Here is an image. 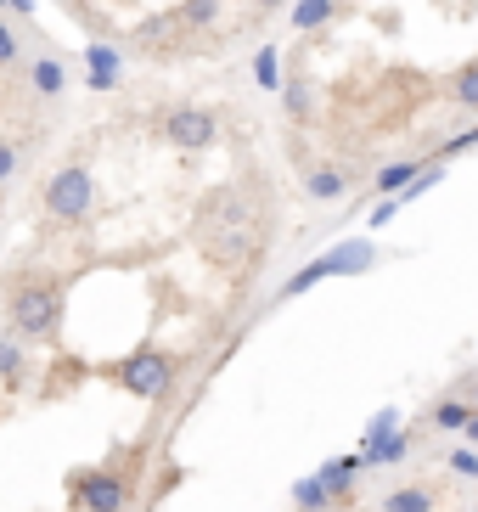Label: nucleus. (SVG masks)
Returning <instances> with one entry per match:
<instances>
[{"label": "nucleus", "mask_w": 478, "mask_h": 512, "mask_svg": "<svg viewBox=\"0 0 478 512\" xmlns=\"http://www.w3.org/2000/svg\"><path fill=\"white\" fill-rule=\"evenodd\" d=\"M6 316H12V332L29 338V344L57 338V327H62V282H51V276H23V282L12 287Z\"/></svg>", "instance_id": "f257e3e1"}, {"label": "nucleus", "mask_w": 478, "mask_h": 512, "mask_svg": "<svg viewBox=\"0 0 478 512\" xmlns=\"http://www.w3.org/2000/svg\"><path fill=\"white\" fill-rule=\"evenodd\" d=\"M40 209L57 220V226H79L96 214V175H90L85 158H68L62 169H51V181L40 192Z\"/></svg>", "instance_id": "f03ea898"}, {"label": "nucleus", "mask_w": 478, "mask_h": 512, "mask_svg": "<svg viewBox=\"0 0 478 512\" xmlns=\"http://www.w3.org/2000/svg\"><path fill=\"white\" fill-rule=\"evenodd\" d=\"M175 355L169 349H130L119 366H113V383H119L124 394H135V400H164L169 389H175Z\"/></svg>", "instance_id": "7ed1b4c3"}, {"label": "nucleus", "mask_w": 478, "mask_h": 512, "mask_svg": "<svg viewBox=\"0 0 478 512\" xmlns=\"http://www.w3.org/2000/svg\"><path fill=\"white\" fill-rule=\"evenodd\" d=\"M158 136L175 152H214L220 147V113L214 107H192V102L164 107L158 113Z\"/></svg>", "instance_id": "20e7f679"}, {"label": "nucleus", "mask_w": 478, "mask_h": 512, "mask_svg": "<svg viewBox=\"0 0 478 512\" xmlns=\"http://www.w3.org/2000/svg\"><path fill=\"white\" fill-rule=\"evenodd\" d=\"M372 265V242H344V248H332V254L310 259L304 271H293L282 282V299H299V293H310L315 282H327V276H355Z\"/></svg>", "instance_id": "39448f33"}, {"label": "nucleus", "mask_w": 478, "mask_h": 512, "mask_svg": "<svg viewBox=\"0 0 478 512\" xmlns=\"http://www.w3.org/2000/svg\"><path fill=\"white\" fill-rule=\"evenodd\" d=\"M68 496L85 512H130V479L113 467H79L68 479Z\"/></svg>", "instance_id": "423d86ee"}, {"label": "nucleus", "mask_w": 478, "mask_h": 512, "mask_svg": "<svg viewBox=\"0 0 478 512\" xmlns=\"http://www.w3.org/2000/svg\"><path fill=\"white\" fill-rule=\"evenodd\" d=\"M79 79H85V91H119L124 85V51L107 46V40H96V46H85V57H79Z\"/></svg>", "instance_id": "0eeeda50"}, {"label": "nucleus", "mask_w": 478, "mask_h": 512, "mask_svg": "<svg viewBox=\"0 0 478 512\" xmlns=\"http://www.w3.org/2000/svg\"><path fill=\"white\" fill-rule=\"evenodd\" d=\"M299 186H304V197L310 203H344L349 192H355V169H344V164H304V175H299Z\"/></svg>", "instance_id": "6e6552de"}, {"label": "nucleus", "mask_w": 478, "mask_h": 512, "mask_svg": "<svg viewBox=\"0 0 478 512\" xmlns=\"http://www.w3.org/2000/svg\"><path fill=\"white\" fill-rule=\"evenodd\" d=\"M68 79H74V68H68L57 51H40V57H29V68H23V85H29V96H40V102H57V96L68 91Z\"/></svg>", "instance_id": "1a4fd4ad"}, {"label": "nucleus", "mask_w": 478, "mask_h": 512, "mask_svg": "<svg viewBox=\"0 0 478 512\" xmlns=\"http://www.w3.org/2000/svg\"><path fill=\"white\" fill-rule=\"evenodd\" d=\"M344 12H349L344 0H293L287 6V23H293V34H327Z\"/></svg>", "instance_id": "9d476101"}, {"label": "nucleus", "mask_w": 478, "mask_h": 512, "mask_svg": "<svg viewBox=\"0 0 478 512\" xmlns=\"http://www.w3.org/2000/svg\"><path fill=\"white\" fill-rule=\"evenodd\" d=\"M428 164H434V158H389V164L372 175V192H377V197H400Z\"/></svg>", "instance_id": "9b49d317"}, {"label": "nucleus", "mask_w": 478, "mask_h": 512, "mask_svg": "<svg viewBox=\"0 0 478 512\" xmlns=\"http://www.w3.org/2000/svg\"><path fill=\"white\" fill-rule=\"evenodd\" d=\"M473 417H478L473 394H462V400H456V394H445V400H434V406H428V422H434L439 434H456V439H462V428Z\"/></svg>", "instance_id": "f8f14e48"}, {"label": "nucleus", "mask_w": 478, "mask_h": 512, "mask_svg": "<svg viewBox=\"0 0 478 512\" xmlns=\"http://www.w3.org/2000/svg\"><path fill=\"white\" fill-rule=\"evenodd\" d=\"M405 451H411V428H394L383 439H360V462L366 467H394L405 462Z\"/></svg>", "instance_id": "ddd939ff"}, {"label": "nucleus", "mask_w": 478, "mask_h": 512, "mask_svg": "<svg viewBox=\"0 0 478 512\" xmlns=\"http://www.w3.org/2000/svg\"><path fill=\"white\" fill-rule=\"evenodd\" d=\"M254 85H259V91H270V96H282L287 68H282V46H276V40H265V46L254 51Z\"/></svg>", "instance_id": "4468645a"}, {"label": "nucleus", "mask_w": 478, "mask_h": 512, "mask_svg": "<svg viewBox=\"0 0 478 512\" xmlns=\"http://www.w3.org/2000/svg\"><path fill=\"white\" fill-rule=\"evenodd\" d=\"M383 512H439L434 484H394L383 496Z\"/></svg>", "instance_id": "2eb2a0df"}, {"label": "nucleus", "mask_w": 478, "mask_h": 512, "mask_svg": "<svg viewBox=\"0 0 478 512\" xmlns=\"http://www.w3.org/2000/svg\"><path fill=\"white\" fill-rule=\"evenodd\" d=\"M282 113L293 124H310V113H315V85L304 74H287V85H282Z\"/></svg>", "instance_id": "dca6fc26"}, {"label": "nucleus", "mask_w": 478, "mask_h": 512, "mask_svg": "<svg viewBox=\"0 0 478 512\" xmlns=\"http://www.w3.org/2000/svg\"><path fill=\"white\" fill-rule=\"evenodd\" d=\"M220 12H225V0H180L175 23L186 34H203V29H214V23H220Z\"/></svg>", "instance_id": "f3484780"}, {"label": "nucleus", "mask_w": 478, "mask_h": 512, "mask_svg": "<svg viewBox=\"0 0 478 512\" xmlns=\"http://www.w3.org/2000/svg\"><path fill=\"white\" fill-rule=\"evenodd\" d=\"M450 102L462 107V113H478V57L473 62H462V68H456V74H450Z\"/></svg>", "instance_id": "a211bd4d"}, {"label": "nucleus", "mask_w": 478, "mask_h": 512, "mask_svg": "<svg viewBox=\"0 0 478 512\" xmlns=\"http://www.w3.org/2000/svg\"><path fill=\"white\" fill-rule=\"evenodd\" d=\"M332 501H338V496L327 490V479H321V473H310V479L293 484V507H299V512H327Z\"/></svg>", "instance_id": "6ab92c4d"}, {"label": "nucleus", "mask_w": 478, "mask_h": 512, "mask_svg": "<svg viewBox=\"0 0 478 512\" xmlns=\"http://www.w3.org/2000/svg\"><path fill=\"white\" fill-rule=\"evenodd\" d=\"M360 467H366V462H360V456H338V462H327V467H321V479H327V490H332V496L344 501L349 490H355V484H349V479H355Z\"/></svg>", "instance_id": "aec40b11"}, {"label": "nucleus", "mask_w": 478, "mask_h": 512, "mask_svg": "<svg viewBox=\"0 0 478 512\" xmlns=\"http://www.w3.org/2000/svg\"><path fill=\"white\" fill-rule=\"evenodd\" d=\"M445 467L456 473V479H478V445H450V456H445Z\"/></svg>", "instance_id": "412c9836"}, {"label": "nucleus", "mask_w": 478, "mask_h": 512, "mask_svg": "<svg viewBox=\"0 0 478 512\" xmlns=\"http://www.w3.org/2000/svg\"><path fill=\"white\" fill-rule=\"evenodd\" d=\"M23 62V40H17V23L0 12V68H17Z\"/></svg>", "instance_id": "4be33fe9"}, {"label": "nucleus", "mask_w": 478, "mask_h": 512, "mask_svg": "<svg viewBox=\"0 0 478 512\" xmlns=\"http://www.w3.org/2000/svg\"><path fill=\"white\" fill-rule=\"evenodd\" d=\"M17 175H23V147L0 136V186H12Z\"/></svg>", "instance_id": "5701e85b"}, {"label": "nucleus", "mask_w": 478, "mask_h": 512, "mask_svg": "<svg viewBox=\"0 0 478 512\" xmlns=\"http://www.w3.org/2000/svg\"><path fill=\"white\" fill-rule=\"evenodd\" d=\"M0 377H6V383L23 377V344H17V338H0Z\"/></svg>", "instance_id": "b1692460"}, {"label": "nucleus", "mask_w": 478, "mask_h": 512, "mask_svg": "<svg viewBox=\"0 0 478 512\" xmlns=\"http://www.w3.org/2000/svg\"><path fill=\"white\" fill-rule=\"evenodd\" d=\"M400 428V411H377L372 422H366V439H383V434H394Z\"/></svg>", "instance_id": "393cba45"}, {"label": "nucleus", "mask_w": 478, "mask_h": 512, "mask_svg": "<svg viewBox=\"0 0 478 512\" xmlns=\"http://www.w3.org/2000/svg\"><path fill=\"white\" fill-rule=\"evenodd\" d=\"M467 147H478V124H473V130H462V136H450L445 147H439V158H450V152H467Z\"/></svg>", "instance_id": "a878e982"}, {"label": "nucleus", "mask_w": 478, "mask_h": 512, "mask_svg": "<svg viewBox=\"0 0 478 512\" xmlns=\"http://www.w3.org/2000/svg\"><path fill=\"white\" fill-rule=\"evenodd\" d=\"M248 6H254L259 17H276V12H287V6H293V0H248Z\"/></svg>", "instance_id": "bb28decb"}, {"label": "nucleus", "mask_w": 478, "mask_h": 512, "mask_svg": "<svg viewBox=\"0 0 478 512\" xmlns=\"http://www.w3.org/2000/svg\"><path fill=\"white\" fill-rule=\"evenodd\" d=\"M0 6H6L12 17H29V23H34V0H0Z\"/></svg>", "instance_id": "cd10ccee"}, {"label": "nucleus", "mask_w": 478, "mask_h": 512, "mask_svg": "<svg viewBox=\"0 0 478 512\" xmlns=\"http://www.w3.org/2000/svg\"><path fill=\"white\" fill-rule=\"evenodd\" d=\"M462 439H467V445H478V417H473V422H467V428H462Z\"/></svg>", "instance_id": "c85d7f7f"}, {"label": "nucleus", "mask_w": 478, "mask_h": 512, "mask_svg": "<svg viewBox=\"0 0 478 512\" xmlns=\"http://www.w3.org/2000/svg\"><path fill=\"white\" fill-rule=\"evenodd\" d=\"M467 394H473V406H478V377H473V383H467Z\"/></svg>", "instance_id": "c756f323"}]
</instances>
